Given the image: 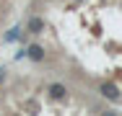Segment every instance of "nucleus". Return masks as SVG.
Instances as JSON below:
<instances>
[{
	"instance_id": "nucleus-6",
	"label": "nucleus",
	"mask_w": 122,
	"mask_h": 116,
	"mask_svg": "<svg viewBox=\"0 0 122 116\" xmlns=\"http://www.w3.org/2000/svg\"><path fill=\"white\" fill-rule=\"evenodd\" d=\"M3 80H5V70L0 67V83H3Z\"/></svg>"
},
{
	"instance_id": "nucleus-2",
	"label": "nucleus",
	"mask_w": 122,
	"mask_h": 116,
	"mask_svg": "<svg viewBox=\"0 0 122 116\" xmlns=\"http://www.w3.org/2000/svg\"><path fill=\"white\" fill-rule=\"evenodd\" d=\"M26 57L34 59V62H42V59H44V49H42L39 44H31L29 49H26Z\"/></svg>"
},
{
	"instance_id": "nucleus-5",
	"label": "nucleus",
	"mask_w": 122,
	"mask_h": 116,
	"mask_svg": "<svg viewBox=\"0 0 122 116\" xmlns=\"http://www.w3.org/2000/svg\"><path fill=\"white\" fill-rule=\"evenodd\" d=\"M5 39H8V41H13V39H21V31H18V28H13V31L5 36Z\"/></svg>"
},
{
	"instance_id": "nucleus-4",
	"label": "nucleus",
	"mask_w": 122,
	"mask_h": 116,
	"mask_svg": "<svg viewBox=\"0 0 122 116\" xmlns=\"http://www.w3.org/2000/svg\"><path fill=\"white\" fill-rule=\"evenodd\" d=\"M29 31H31V34L44 31V21H42V18H36V16H34V18H29Z\"/></svg>"
},
{
	"instance_id": "nucleus-1",
	"label": "nucleus",
	"mask_w": 122,
	"mask_h": 116,
	"mask_svg": "<svg viewBox=\"0 0 122 116\" xmlns=\"http://www.w3.org/2000/svg\"><path fill=\"white\" fill-rule=\"evenodd\" d=\"M99 93H101L107 101H117V98H120V88H117L114 83H101V85H99Z\"/></svg>"
},
{
	"instance_id": "nucleus-3",
	"label": "nucleus",
	"mask_w": 122,
	"mask_h": 116,
	"mask_svg": "<svg viewBox=\"0 0 122 116\" xmlns=\"http://www.w3.org/2000/svg\"><path fill=\"white\" fill-rule=\"evenodd\" d=\"M47 90H49L52 98H65V93H68V90H65V85H60V83H52Z\"/></svg>"
}]
</instances>
